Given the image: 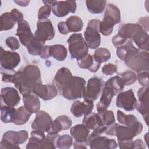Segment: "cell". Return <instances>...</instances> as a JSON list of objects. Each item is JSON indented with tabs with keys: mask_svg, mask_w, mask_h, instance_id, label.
I'll list each match as a JSON object with an SVG mask.
<instances>
[{
	"mask_svg": "<svg viewBox=\"0 0 149 149\" xmlns=\"http://www.w3.org/2000/svg\"><path fill=\"white\" fill-rule=\"evenodd\" d=\"M13 83L23 96L33 93L35 86L42 83L39 68L33 65H27L23 71L16 72Z\"/></svg>",
	"mask_w": 149,
	"mask_h": 149,
	"instance_id": "1",
	"label": "cell"
},
{
	"mask_svg": "<svg viewBox=\"0 0 149 149\" xmlns=\"http://www.w3.org/2000/svg\"><path fill=\"white\" fill-rule=\"evenodd\" d=\"M148 52L145 51H140L133 46L127 51L124 56L123 61L127 66L133 70L140 73L147 71L149 69Z\"/></svg>",
	"mask_w": 149,
	"mask_h": 149,
	"instance_id": "2",
	"label": "cell"
},
{
	"mask_svg": "<svg viewBox=\"0 0 149 149\" xmlns=\"http://www.w3.org/2000/svg\"><path fill=\"white\" fill-rule=\"evenodd\" d=\"M86 84V81L83 78L73 76L59 93L67 100H73L81 98L83 96Z\"/></svg>",
	"mask_w": 149,
	"mask_h": 149,
	"instance_id": "3",
	"label": "cell"
},
{
	"mask_svg": "<svg viewBox=\"0 0 149 149\" xmlns=\"http://www.w3.org/2000/svg\"><path fill=\"white\" fill-rule=\"evenodd\" d=\"M72 58L80 59L88 54V47L81 33L72 34L67 40Z\"/></svg>",
	"mask_w": 149,
	"mask_h": 149,
	"instance_id": "4",
	"label": "cell"
},
{
	"mask_svg": "<svg viewBox=\"0 0 149 149\" xmlns=\"http://www.w3.org/2000/svg\"><path fill=\"white\" fill-rule=\"evenodd\" d=\"M29 134L26 130H22L18 132L9 130L6 132L3 136L0 143V148H15L19 149V144L25 143L28 139Z\"/></svg>",
	"mask_w": 149,
	"mask_h": 149,
	"instance_id": "5",
	"label": "cell"
},
{
	"mask_svg": "<svg viewBox=\"0 0 149 149\" xmlns=\"http://www.w3.org/2000/svg\"><path fill=\"white\" fill-rule=\"evenodd\" d=\"M100 22L98 19L90 20L84 31V40L91 49L98 48L101 43V36L99 33Z\"/></svg>",
	"mask_w": 149,
	"mask_h": 149,
	"instance_id": "6",
	"label": "cell"
},
{
	"mask_svg": "<svg viewBox=\"0 0 149 149\" xmlns=\"http://www.w3.org/2000/svg\"><path fill=\"white\" fill-rule=\"evenodd\" d=\"M143 127L142 123L138 121L130 126L118 124L115 130V136L117 137L118 141L132 140L142 132Z\"/></svg>",
	"mask_w": 149,
	"mask_h": 149,
	"instance_id": "7",
	"label": "cell"
},
{
	"mask_svg": "<svg viewBox=\"0 0 149 149\" xmlns=\"http://www.w3.org/2000/svg\"><path fill=\"white\" fill-rule=\"evenodd\" d=\"M34 36L44 42L52 40L55 36V30L51 20L48 19L38 20Z\"/></svg>",
	"mask_w": 149,
	"mask_h": 149,
	"instance_id": "8",
	"label": "cell"
},
{
	"mask_svg": "<svg viewBox=\"0 0 149 149\" xmlns=\"http://www.w3.org/2000/svg\"><path fill=\"white\" fill-rule=\"evenodd\" d=\"M102 87L101 79L97 77L90 78L85 87L83 98L84 100L95 101L99 97Z\"/></svg>",
	"mask_w": 149,
	"mask_h": 149,
	"instance_id": "9",
	"label": "cell"
},
{
	"mask_svg": "<svg viewBox=\"0 0 149 149\" xmlns=\"http://www.w3.org/2000/svg\"><path fill=\"white\" fill-rule=\"evenodd\" d=\"M137 102L133 90L130 89L118 94L116 100V105L126 111H131L136 108Z\"/></svg>",
	"mask_w": 149,
	"mask_h": 149,
	"instance_id": "10",
	"label": "cell"
},
{
	"mask_svg": "<svg viewBox=\"0 0 149 149\" xmlns=\"http://www.w3.org/2000/svg\"><path fill=\"white\" fill-rule=\"evenodd\" d=\"M52 122L51 116L47 112L44 111H38L31 123V129L48 133L52 128Z\"/></svg>",
	"mask_w": 149,
	"mask_h": 149,
	"instance_id": "11",
	"label": "cell"
},
{
	"mask_svg": "<svg viewBox=\"0 0 149 149\" xmlns=\"http://www.w3.org/2000/svg\"><path fill=\"white\" fill-rule=\"evenodd\" d=\"M54 15L57 17H62L68 15L69 12L75 13L76 10V2L75 1H55L51 6Z\"/></svg>",
	"mask_w": 149,
	"mask_h": 149,
	"instance_id": "12",
	"label": "cell"
},
{
	"mask_svg": "<svg viewBox=\"0 0 149 149\" xmlns=\"http://www.w3.org/2000/svg\"><path fill=\"white\" fill-rule=\"evenodd\" d=\"M1 66L6 69H14L20 62L19 54L14 51H5L1 47Z\"/></svg>",
	"mask_w": 149,
	"mask_h": 149,
	"instance_id": "13",
	"label": "cell"
},
{
	"mask_svg": "<svg viewBox=\"0 0 149 149\" xmlns=\"http://www.w3.org/2000/svg\"><path fill=\"white\" fill-rule=\"evenodd\" d=\"M58 89L54 84H38L35 86L33 93L44 101L55 98L58 94Z\"/></svg>",
	"mask_w": 149,
	"mask_h": 149,
	"instance_id": "14",
	"label": "cell"
},
{
	"mask_svg": "<svg viewBox=\"0 0 149 149\" xmlns=\"http://www.w3.org/2000/svg\"><path fill=\"white\" fill-rule=\"evenodd\" d=\"M1 102H3L4 105L13 107L17 105L20 101V96L17 90L10 87L1 89Z\"/></svg>",
	"mask_w": 149,
	"mask_h": 149,
	"instance_id": "15",
	"label": "cell"
},
{
	"mask_svg": "<svg viewBox=\"0 0 149 149\" xmlns=\"http://www.w3.org/2000/svg\"><path fill=\"white\" fill-rule=\"evenodd\" d=\"M94 108L93 101L84 100L83 101H74L70 108L71 113L76 118H79L83 115H87L91 112Z\"/></svg>",
	"mask_w": 149,
	"mask_h": 149,
	"instance_id": "16",
	"label": "cell"
},
{
	"mask_svg": "<svg viewBox=\"0 0 149 149\" xmlns=\"http://www.w3.org/2000/svg\"><path fill=\"white\" fill-rule=\"evenodd\" d=\"M16 35L21 44L26 47L34 37L29 23L24 20L18 23Z\"/></svg>",
	"mask_w": 149,
	"mask_h": 149,
	"instance_id": "17",
	"label": "cell"
},
{
	"mask_svg": "<svg viewBox=\"0 0 149 149\" xmlns=\"http://www.w3.org/2000/svg\"><path fill=\"white\" fill-rule=\"evenodd\" d=\"M91 149H114L117 147L118 144L115 139H111L105 136H99L87 143Z\"/></svg>",
	"mask_w": 149,
	"mask_h": 149,
	"instance_id": "18",
	"label": "cell"
},
{
	"mask_svg": "<svg viewBox=\"0 0 149 149\" xmlns=\"http://www.w3.org/2000/svg\"><path fill=\"white\" fill-rule=\"evenodd\" d=\"M130 41H133L136 44L138 48L141 50L147 52L148 51V34L140 25L133 34Z\"/></svg>",
	"mask_w": 149,
	"mask_h": 149,
	"instance_id": "19",
	"label": "cell"
},
{
	"mask_svg": "<svg viewBox=\"0 0 149 149\" xmlns=\"http://www.w3.org/2000/svg\"><path fill=\"white\" fill-rule=\"evenodd\" d=\"M116 95L114 91L109 87L104 86L101 97L97 104V110L100 112L107 109L112 101V98Z\"/></svg>",
	"mask_w": 149,
	"mask_h": 149,
	"instance_id": "20",
	"label": "cell"
},
{
	"mask_svg": "<svg viewBox=\"0 0 149 149\" xmlns=\"http://www.w3.org/2000/svg\"><path fill=\"white\" fill-rule=\"evenodd\" d=\"M72 73L68 68L62 67L58 69L54 80L55 85L58 91L61 90L63 86L72 77Z\"/></svg>",
	"mask_w": 149,
	"mask_h": 149,
	"instance_id": "21",
	"label": "cell"
},
{
	"mask_svg": "<svg viewBox=\"0 0 149 149\" xmlns=\"http://www.w3.org/2000/svg\"><path fill=\"white\" fill-rule=\"evenodd\" d=\"M72 125L71 119L67 115H61L57 117L53 120L52 128L48 133H58L63 130H67L69 129Z\"/></svg>",
	"mask_w": 149,
	"mask_h": 149,
	"instance_id": "22",
	"label": "cell"
},
{
	"mask_svg": "<svg viewBox=\"0 0 149 149\" xmlns=\"http://www.w3.org/2000/svg\"><path fill=\"white\" fill-rule=\"evenodd\" d=\"M89 130L83 124H78L71 128L70 133L76 141L86 143L90 135Z\"/></svg>",
	"mask_w": 149,
	"mask_h": 149,
	"instance_id": "23",
	"label": "cell"
},
{
	"mask_svg": "<svg viewBox=\"0 0 149 149\" xmlns=\"http://www.w3.org/2000/svg\"><path fill=\"white\" fill-rule=\"evenodd\" d=\"M24 107L31 113H37L40 108V101L38 97L34 93L23 96Z\"/></svg>",
	"mask_w": 149,
	"mask_h": 149,
	"instance_id": "24",
	"label": "cell"
},
{
	"mask_svg": "<svg viewBox=\"0 0 149 149\" xmlns=\"http://www.w3.org/2000/svg\"><path fill=\"white\" fill-rule=\"evenodd\" d=\"M77 61V65L80 68L88 69L93 73L96 72L101 65L100 63L95 61L93 56L89 54H88L83 58Z\"/></svg>",
	"mask_w": 149,
	"mask_h": 149,
	"instance_id": "25",
	"label": "cell"
},
{
	"mask_svg": "<svg viewBox=\"0 0 149 149\" xmlns=\"http://www.w3.org/2000/svg\"><path fill=\"white\" fill-rule=\"evenodd\" d=\"M45 138L44 132L38 130H34L31 132V137L26 146L27 149H40L41 144Z\"/></svg>",
	"mask_w": 149,
	"mask_h": 149,
	"instance_id": "26",
	"label": "cell"
},
{
	"mask_svg": "<svg viewBox=\"0 0 149 149\" xmlns=\"http://www.w3.org/2000/svg\"><path fill=\"white\" fill-rule=\"evenodd\" d=\"M118 22L109 15L104 14V19L100 24V31L104 36L110 35L113 29L114 26Z\"/></svg>",
	"mask_w": 149,
	"mask_h": 149,
	"instance_id": "27",
	"label": "cell"
},
{
	"mask_svg": "<svg viewBox=\"0 0 149 149\" xmlns=\"http://www.w3.org/2000/svg\"><path fill=\"white\" fill-rule=\"evenodd\" d=\"M17 116V109L13 107L1 104V119L5 123L13 122Z\"/></svg>",
	"mask_w": 149,
	"mask_h": 149,
	"instance_id": "28",
	"label": "cell"
},
{
	"mask_svg": "<svg viewBox=\"0 0 149 149\" xmlns=\"http://www.w3.org/2000/svg\"><path fill=\"white\" fill-rule=\"evenodd\" d=\"M82 124L86 126L88 129L92 130H94L98 127L104 125L98 114L94 112H91L85 115L83 119Z\"/></svg>",
	"mask_w": 149,
	"mask_h": 149,
	"instance_id": "29",
	"label": "cell"
},
{
	"mask_svg": "<svg viewBox=\"0 0 149 149\" xmlns=\"http://www.w3.org/2000/svg\"><path fill=\"white\" fill-rule=\"evenodd\" d=\"M50 56L58 61H63L67 57V49L62 44H55L50 46Z\"/></svg>",
	"mask_w": 149,
	"mask_h": 149,
	"instance_id": "30",
	"label": "cell"
},
{
	"mask_svg": "<svg viewBox=\"0 0 149 149\" xmlns=\"http://www.w3.org/2000/svg\"><path fill=\"white\" fill-rule=\"evenodd\" d=\"M107 1L105 0H87L86 1L88 10L93 14L101 13L105 7Z\"/></svg>",
	"mask_w": 149,
	"mask_h": 149,
	"instance_id": "31",
	"label": "cell"
},
{
	"mask_svg": "<svg viewBox=\"0 0 149 149\" xmlns=\"http://www.w3.org/2000/svg\"><path fill=\"white\" fill-rule=\"evenodd\" d=\"M104 86H107L112 88L116 95L122 92L125 87V84L122 79L119 76H115L109 79L104 84Z\"/></svg>",
	"mask_w": 149,
	"mask_h": 149,
	"instance_id": "32",
	"label": "cell"
},
{
	"mask_svg": "<svg viewBox=\"0 0 149 149\" xmlns=\"http://www.w3.org/2000/svg\"><path fill=\"white\" fill-rule=\"evenodd\" d=\"M66 24L69 32H79L82 30L83 23L80 17L77 16H71L67 19Z\"/></svg>",
	"mask_w": 149,
	"mask_h": 149,
	"instance_id": "33",
	"label": "cell"
},
{
	"mask_svg": "<svg viewBox=\"0 0 149 149\" xmlns=\"http://www.w3.org/2000/svg\"><path fill=\"white\" fill-rule=\"evenodd\" d=\"M31 114L24 106H21L17 109V116L13 123L16 125H24L29 120Z\"/></svg>",
	"mask_w": 149,
	"mask_h": 149,
	"instance_id": "34",
	"label": "cell"
},
{
	"mask_svg": "<svg viewBox=\"0 0 149 149\" xmlns=\"http://www.w3.org/2000/svg\"><path fill=\"white\" fill-rule=\"evenodd\" d=\"M45 42L42 41L33 37L30 42L27 46L28 52L33 55H40L44 46Z\"/></svg>",
	"mask_w": 149,
	"mask_h": 149,
	"instance_id": "35",
	"label": "cell"
},
{
	"mask_svg": "<svg viewBox=\"0 0 149 149\" xmlns=\"http://www.w3.org/2000/svg\"><path fill=\"white\" fill-rule=\"evenodd\" d=\"M1 31H5L12 29L15 24L10 12H5L1 15Z\"/></svg>",
	"mask_w": 149,
	"mask_h": 149,
	"instance_id": "36",
	"label": "cell"
},
{
	"mask_svg": "<svg viewBox=\"0 0 149 149\" xmlns=\"http://www.w3.org/2000/svg\"><path fill=\"white\" fill-rule=\"evenodd\" d=\"M93 57L95 61L101 64L110 59L111 53L107 48H98L95 51Z\"/></svg>",
	"mask_w": 149,
	"mask_h": 149,
	"instance_id": "37",
	"label": "cell"
},
{
	"mask_svg": "<svg viewBox=\"0 0 149 149\" xmlns=\"http://www.w3.org/2000/svg\"><path fill=\"white\" fill-rule=\"evenodd\" d=\"M117 119L120 123L125 126H130L138 121L133 115H126L120 110L117 112Z\"/></svg>",
	"mask_w": 149,
	"mask_h": 149,
	"instance_id": "38",
	"label": "cell"
},
{
	"mask_svg": "<svg viewBox=\"0 0 149 149\" xmlns=\"http://www.w3.org/2000/svg\"><path fill=\"white\" fill-rule=\"evenodd\" d=\"M98 114L100 116L102 123L106 126L114 123L115 121L114 113L112 111L105 109L98 112Z\"/></svg>",
	"mask_w": 149,
	"mask_h": 149,
	"instance_id": "39",
	"label": "cell"
},
{
	"mask_svg": "<svg viewBox=\"0 0 149 149\" xmlns=\"http://www.w3.org/2000/svg\"><path fill=\"white\" fill-rule=\"evenodd\" d=\"M73 143L72 137L68 134H63L59 136L56 144V147L61 149L69 148Z\"/></svg>",
	"mask_w": 149,
	"mask_h": 149,
	"instance_id": "40",
	"label": "cell"
},
{
	"mask_svg": "<svg viewBox=\"0 0 149 149\" xmlns=\"http://www.w3.org/2000/svg\"><path fill=\"white\" fill-rule=\"evenodd\" d=\"M1 73L2 75V81L5 83H13L16 72L14 69H6L1 66Z\"/></svg>",
	"mask_w": 149,
	"mask_h": 149,
	"instance_id": "41",
	"label": "cell"
},
{
	"mask_svg": "<svg viewBox=\"0 0 149 149\" xmlns=\"http://www.w3.org/2000/svg\"><path fill=\"white\" fill-rule=\"evenodd\" d=\"M105 14L108 15L112 17L113 19L116 20V21L119 23L120 22V12L119 8L114 5L113 4H109L108 5Z\"/></svg>",
	"mask_w": 149,
	"mask_h": 149,
	"instance_id": "42",
	"label": "cell"
},
{
	"mask_svg": "<svg viewBox=\"0 0 149 149\" xmlns=\"http://www.w3.org/2000/svg\"><path fill=\"white\" fill-rule=\"evenodd\" d=\"M125 86L133 84L137 80L136 74L132 71L127 70L120 74Z\"/></svg>",
	"mask_w": 149,
	"mask_h": 149,
	"instance_id": "43",
	"label": "cell"
},
{
	"mask_svg": "<svg viewBox=\"0 0 149 149\" xmlns=\"http://www.w3.org/2000/svg\"><path fill=\"white\" fill-rule=\"evenodd\" d=\"M51 12V6L48 5H44L41 6L38 12V20H42L47 19Z\"/></svg>",
	"mask_w": 149,
	"mask_h": 149,
	"instance_id": "44",
	"label": "cell"
},
{
	"mask_svg": "<svg viewBox=\"0 0 149 149\" xmlns=\"http://www.w3.org/2000/svg\"><path fill=\"white\" fill-rule=\"evenodd\" d=\"M137 97L140 102H148V87L140 88L137 91Z\"/></svg>",
	"mask_w": 149,
	"mask_h": 149,
	"instance_id": "45",
	"label": "cell"
},
{
	"mask_svg": "<svg viewBox=\"0 0 149 149\" xmlns=\"http://www.w3.org/2000/svg\"><path fill=\"white\" fill-rule=\"evenodd\" d=\"M5 44L11 50L15 51L20 48L19 40L15 37H9L5 40Z\"/></svg>",
	"mask_w": 149,
	"mask_h": 149,
	"instance_id": "46",
	"label": "cell"
},
{
	"mask_svg": "<svg viewBox=\"0 0 149 149\" xmlns=\"http://www.w3.org/2000/svg\"><path fill=\"white\" fill-rule=\"evenodd\" d=\"M137 80H138L140 84L143 87L148 86L149 84L148 72L147 71H143L139 73L137 76Z\"/></svg>",
	"mask_w": 149,
	"mask_h": 149,
	"instance_id": "47",
	"label": "cell"
},
{
	"mask_svg": "<svg viewBox=\"0 0 149 149\" xmlns=\"http://www.w3.org/2000/svg\"><path fill=\"white\" fill-rule=\"evenodd\" d=\"M102 72L106 75H112L117 72V66L113 63H108L102 68Z\"/></svg>",
	"mask_w": 149,
	"mask_h": 149,
	"instance_id": "48",
	"label": "cell"
},
{
	"mask_svg": "<svg viewBox=\"0 0 149 149\" xmlns=\"http://www.w3.org/2000/svg\"><path fill=\"white\" fill-rule=\"evenodd\" d=\"M10 14L14 21L15 22H20L23 20V15L22 12L19 10L18 9L14 8L10 11Z\"/></svg>",
	"mask_w": 149,
	"mask_h": 149,
	"instance_id": "49",
	"label": "cell"
},
{
	"mask_svg": "<svg viewBox=\"0 0 149 149\" xmlns=\"http://www.w3.org/2000/svg\"><path fill=\"white\" fill-rule=\"evenodd\" d=\"M127 40L123 38V37H122L121 36H120L119 34H117L116 35L114 36L112 40V43L116 47H119V46L123 45Z\"/></svg>",
	"mask_w": 149,
	"mask_h": 149,
	"instance_id": "50",
	"label": "cell"
},
{
	"mask_svg": "<svg viewBox=\"0 0 149 149\" xmlns=\"http://www.w3.org/2000/svg\"><path fill=\"white\" fill-rule=\"evenodd\" d=\"M58 29L59 33L62 34H67L69 33L66 22H60L58 24Z\"/></svg>",
	"mask_w": 149,
	"mask_h": 149,
	"instance_id": "51",
	"label": "cell"
},
{
	"mask_svg": "<svg viewBox=\"0 0 149 149\" xmlns=\"http://www.w3.org/2000/svg\"><path fill=\"white\" fill-rule=\"evenodd\" d=\"M49 48H50L49 45H44V47L40 54V56L41 58L48 59L49 57H51L50 54H49Z\"/></svg>",
	"mask_w": 149,
	"mask_h": 149,
	"instance_id": "52",
	"label": "cell"
},
{
	"mask_svg": "<svg viewBox=\"0 0 149 149\" xmlns=\"http://www.w3.org/2000/svg\"><path fill=\"white\" fill-rule=\"evenodd\" d=\"M144 143L141 139H137L133 141L132 148H145Z\"/></svg>",
	"mask_w": 149,
	"mask_h": 149,
	"instance_id": "53",
	"label": "cell"
},
{
	"mask_svg": "<svg viewBox=\"0 0 149 149\" xmlns=\"http://www.w3.org/2000/svg\"><path fill=\"white\" fill-rule=\"evenodd\" d=\"M86 145H87L86 143L79 142V141H76V140L73 143V147L74 148H76V149H79V148H87Z\"/></svg>",
	"mask_w": 149,
	"mask_h": 149,
	"instance_id": "54",
	"label": "cell"
},
{
	"mask_svg": "<svg viewBox=\"0 0 149 149\" xmlns=\"http://www.w3.org/2000/svg\"><path fill=\"white\" fill-rule=\"evenodd\" d=\"M13 2L17 3L20 6H27L30 3V1H13Z\"/></svg>",
	"mask_w": 149,
	"mask_h": 149,
	"instance_id": "55",
	"label": "cell"
},
{
	"mask_svg": "<svg viewBox=\"0 0 149 149\" xmlns=\"http://www.w3.org/2000/svg\"><path fill=\"white\" fill-rule=\"evenodd\" d=\"M144 139H145V140H146V144L148 146V141H147V140H148V133H147L146 134V136H145V137H144Z\"/></svg>",
	"mask_w": 149,
	"mask_h": 149,
	"instance_id": "56",
	"label": "cell"
}]
</instances>
